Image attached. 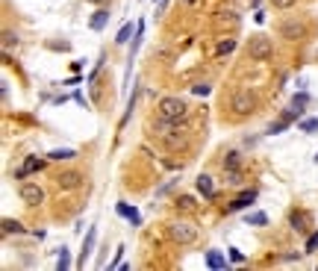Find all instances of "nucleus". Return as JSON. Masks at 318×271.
Here are the masks:
<instances>
[{"label":"nucleus","instance_id":"412c9836","mask_svg":"<svg viewBox=\"0 0 318 271\" xmlns=\"http://www.w3.org/2000/svg\"><path fill=\"white\" fill-rule=\"evenodd\" d=\"M177 209H183V212H191V209H194V198H189V195L177 198Z\"/></svg>","mask_w":318,"mask_h":271},{"label":"nucleus","instance_id":"2f4dec72","mask_svg":"<svg viewBox=\"0 0 318 271\" xmlns=\"http://www.w3.org/2000/svg\"><path fill=\"white\" fill-rule=\"evenodd\" d=\"M316 248H318V233H313L310 242H307V251H316Z\"/></svg>","mask_w":318,"mask_h":271},{"label":"nucleus","instance_id":"6ab92c4d","mask_svg":"<svg viewBox=\"0 0 318 271\" xmlns=\"http://www.w3.org/2000/svg\"><path fill=\"white\" fill-rule=\"evenodd\" d=\"M130 35H133V24H124V27L118 30V35H115V44H127Z\"/></svg>","mask_w":318,"mask_h":271},{"label":"nucleus","instance_id":"4be33fe9","mask_svg":"<svg viewBox=\"0 0 318 271\" xmlns=\"http://www.w3.org/2000/svg\"><path fill=\"white\" fill-rule=\"evenodd\" d=\"M236 50V38H224L221 44H218V56H224V53H233Z\"/></svg>","mask_w":318,"mask_h":271},{"label":"nucleus","instance_id":"f257e3e1","mask_svg":"<svg viewBox=\"0 0 318 271\" xmlns=\"http://www.w3.org/2000/svg\"><path fill=\"white\" fill-rule=\"evenodd\" d=\"M159 118H165L171 124H180V121L189 118V106H186V101H180V98H162L159 101Z\"/></svg>","mask_w":318,"mask_h":271},{"label":"nucleus","instance_id":"7c9ffc66","mask_svg":"<svg viewBox=\"0 0 318 271\" xmlns=\"http://www.w3.org/2000/svg\"><path fill=\"white\" fill-rule=\"evenodd\" d=\"M121 257H124V248H118V251H115V263H112L109 269H121Z\"/></svg>","mask_w":318,"mask_h":271},{"label":"nucleus","instance_id":"423d86ee","mask_svg":"<svg viewBox=\"0 0 318 271\" xmlns=\"http://www.w3.org/2000/svg\"><path fill=\"white\" fill-rule=\"evenodd\" d=\"M56 183H59V189H80L83 174H77V171H65V174L56 177Z\"/></svg>","mask_w":318,"mask_h":271},{"label":"nucleus","instance_id":"a211bd4d","mask_svg":"<svg viewBox=\"0 0 318 271\" xmlns=\"http://www.w3.org/2000/svg\"><path fill=\"white\" fill-rule=\"evenodd\" d=\"M301 33H304V27H301V24H295V21L283 24V35H286V38H298Z\"/></svg>","mask_w":318,"mask_h":271},{"label":"nucleus","instance_id":"f3484780","mask_svg":"<svg viewBox=\"0 0 318 271\" xmlns=\"http://www.w3.org/2000/svg\"><path fill=\"white\" fill-rule=\"evenodd\" d=\"M248 224H254V227H265L268 224V215L265 212H248V218H245Z\"/></svg>","mask_w":318,"mask_h":271},{"label":"nucleus","instance_id":"cd10ccee","mask_svg":"<svg viewBox=\"0 0 318 271\" xmlns=\"http://www.w3.org/2000/svg\"><path fill=\"white\" fill-rule=\"evenodd\" d=\"M191 92H194V95H203V98H206V95H209V86H206V83H197V86H191Z\"/></svg>","mask_w":318,"mask_h":271},{"label":"nucleus","instance_id":"f8f14e48","mask_svg":"<svg viewBox=\"0 0 318 271\" xmlns=\"http://www.w3.org/2000/svg\"><path fill=\"white\" fill-rule=\"evenodd\" d=\"M18 236V233H24V224L21 221H15V218H3V236Z\"/></svg>","mask_w":318,"mask_h":271},{"label":"nucleus","instance_id":"5701e85b","mask_svg":"<svg viewBox=\"0 0 318 271\" xmlns=\"http://www.w3.org/2000/svg\"><path fill=\"white\" fill-rule=\"evenodd\" d=\"M289 224H292L295 230H307V227H304V224H307V215H301V212H295V215L289 218Z\"/></svg>","mask_w":318,"mask_h":271},{"label":"nucleus","instance_id":"6e6552de","mask_svg":"<svg viewBox=\"0 0 318 271\" xmlns=\"http://www.w3.org/2000/svg\"><path fill=\"white\" fill-rule=\"evenodd\" d=\"M197 192H200L203 198H215V186H212V177H209V174H200V177H197Z\"/></svg>","mask_w":318,"mask_h":271},{"label":"nucleus","instance_id":"c85d7f7f","mask_svg":"<svg viewBox=\"0 0 318 271\" xmlns=\"http://www.w3.org/2000/svg\"><path fill=\"white\" fill-rule=\"evenodd\" d=\"M230 260H233V263H245V254H242L239 248H230Z\"/></svg>","mask_w":318,"mask_h":271},{"label":"nucleus","instance_id":"39448f33","mask_svg":"<svg viewBox=\"0 0 318 271\" xmlns=\"http://www.w3.org/2000/svg\"><path fill=\"white\" fill-rule=\"evenodd\" d=\"M21 201L27 203V206H38V203L44 201L41 186H35V183H24V186H21Z\"/></svg>","mask_w":318,"mask_h":271},{"label":"nucleus","instance_id":"bb28decb","mask_svg":"<svg viewBox=\"0 0 318 271\" xmlns=\"http://www.w3.org/2000/svg\"><path fill=\"white\" fill-rule=\"evenodd\" d=\"M12 44H18V35L12 33V30H6V33H3V47H6V50H9V47H12Z\"/></svg>","mask_w":318,"mask_h":271},{"label":"nucleus","instance_id":"393cba45","mask_svg":"<svg viewBox=\"0 0 318 271\" xmlns=\"http://www.w3.org/2000/svg\"><path fill=\"white\" fill-rule=\"evenodd\" d=\"M307 103H310V95H307V92H301V95L292 98V106H295V109H304Z\"/></svg>","mask_w":318,"mask_h":271},{"label":"nucleus","instance_id":"9d476101","mask_svg":"<svg viewBox=\"0 0 318 271\" xmlns=\"http://www.w3.org/2000/svg\"><path fill=\"white\" fill-rule=\"evenodd\" d=\"M95 239H97V230L95 227H89V233L83 239V257H80V266H86V257L92 254V248H95Z\"/></svg>","mask_w":318,"mask_h":271},{"label":"nucleus","instance_id":"aec40b11","mask_svg":"<svg viewBox=\"0 0 318 271\" xmlns=\"http://www.w3.org/2000/svg\"><path fill=\"white\" fill-rule=\"evenodd\" d=\"M56 269H59V271H68V269H71V254H68V248H62V251H59V260H56Z\"/></svg>","mask_w":318,"mask_h":271},{"label":"nucleus","instance_id":"72a5a7b5","mask_svg":"<svg viewBox=\"0 0 318 271\" xmlns=\"http://www.w3.org/2000/svg\"><path fill=\"white\" fill-rule=\"evenodd\" d=\"M186 3H194V0H186Z\"/></svg>","mask_w":318,"mask_h":271},{"label":"nucleus","instance_id":"9b49d317","mask_svg":"<svg viewBox=\"0 0 318 271\" xmlns=\"http://www.w3.org/2000/svg\"><path fill=\"white\" fill-rule=\"evenodd\" d=\"M206 266L212 271H221V269H227V260H224L218 251H206Z\"/></svg>","mask_w":318,"mask_h":271},{"label":"nucleus","instance_id":"473e14b6","mask_svg":"<svg viewBox=\"0 0 318 271\" xmlns=\"http://www.w3.org/2000/svg\"><path fill=\"white\" fill-rule=\"evenodd\" d=\"M92 3H103V0H92Z\"/></svg>","mask_w":318,"mask_h":271},{"label":"nucleus","instance_id":"b1692460","mask_svg":"<svg viewBox=\"0 0 318 271\" xmlns=\"http://www.w3.org/2000/svg\"><path fill=\"white\" fill-rule=\"evenodd\" d=\"M318 130V118H307V121H301V133H316Z\"/></svg>","mask_w":318,"mask_h":271},{"label":"nucleus","instance_id":"2eb2a0df","mask_svg":"<svg viewBox=\"0 0 318 271\" xmlns=\"http://www.w3.org/2000/svg\"><path fill=\"white\" fill-rule=\"evenodd\" d=\"M77 153L71 150V147H56V150H50L47 153V159H74Z\"/></svg>","mask_w":318,"mask_h":271},{"label":"nucleus","instance_id":"c756f323","mask_svg":"<svg viewBox=\"0 0 318 271\" xmlns=\"http://www.w3.org/2000/svg\"><path fill=\"white\" fill-rule=\"evenodd\" d=\"M274 3V9H292L295 6V0H271Z\"/></svg>","mask_w":318,"mask_h":271},{"label":"nucleus","instance_id":"a878e982","mask_svg":"<svg viewBox=\"0 0 318 271\" xmlns=\"http://www.w3.org/2000/svg\"><path fill=\"white\" fill-rule=\"evenodd\" d=\"M289 124H292V121H286V118H280L277 124H271V127H268V133H271V136H274V133H283V130H286Z\"/></svg>","mask_w":318,"mask_h":271},{"label":"nucleus","instance_id":"1a4fd4ad","mask_svg":"<svg viewBox=\"0 0 318 271\" xmlns=\"http://www.w3.org/2000/svg\"><path fill=\"white\" fill-rule=\"evenodd\" d=\"M118 215H121V218H127L133 227L142 221V218H139V209H136V206H130V203H118Z\"/></svg>","mask_w":318,"mask_h":271},{"label":"nucleus","instance_id":"ddd939ff","mask_svg":"<svg viewBox=\"0 0 318 271\" xmlns=\"http://www.w3.org/2000/svg\"><path fill=\"white\" fill-rule=\"evenodd\" d=\"M35 168H41V159H27V162H24V168H18L15 171V177H18V180H24V177H27V174H30V171H35Z\"/></svg>","mask_w":318,"mask_h":271},{"label":"nucleus","instance_id":"7ed1b4c3","mask_svg":"<svg viewBox=\"0 0 318 271\" xmlns=\"http://www.w3.org/2000/svg\"><path fill=\"white\" fill-rule=\"evenodd\" d=\"M168 233L174 242H180V245H191V242H197V227L189 224V221H174L171 227H168Z\"/></svg>","mask_w":318,"mask_h":271},{"label":"nucleus","instance_id":"0eeeda50","mask_svg":"<svg viewBox=\"0 0 318 271\" xmlns=\"http://www.w3.org/2000/svg\"><path fill=\"white\" fill-rule=\"evenodd\" d=\"M256 201V192L254 189H251V192H245V195H239V198H236V201L230 203V206H227V209H230V212H239V209H248V206H251V203Z\"/></svg>","mask_w":318,"mask_h":271},{"label":"nucleus","instance_id":"dca6fc26","mask_svg":"<svg viewBox=\"0 0 318 271\" xmlns=\"http://www.w3.org/2000/svg\"><path fill=\"white\" fill-rule=\"evenodd\" d=\"M224 171L239 174V153H227V156H224Z\"/></svg>","mask_w":318,"mask_h":271},{"label":"nucleus","instance_id":"4468645a","mask_svg":"<svg viewBox=\"0 0 318 271\" xmlns=\"http://www.w3.org/2000/svg\"><path fill=\"white\" fill-rule=\"evenodd\" d=\"M106 21H109V9H97L95 18H92V30H103Z\"/></svg>","mask_w":318,"mask_h":271},{"label":"nucleus","instance_id":"20e7f679","mask_svg":"<svg viewBox=\"0 0 318 271\" xmlns=\"http://www.w3.org/2000/svg\"><path fill=\"white\" fill-rule=\"evenodd\" d=\"M233 112L236 115H248V112H254V106H256V101H254V95L251 92H245V89H239L236 95H233Z\"/></svg>","mask_w":318,"mask_h":271},{"label":"nucleus","instance_id":"f03ea898","mask_svg":"<svg viewBox=\"0 0 318 271\" xmlns=\"http://www.w3.org/2000/svg\"><path fill=\"white\" fill-rule=\"evenodd\" d=\"M271 53H274L271 38H265V35H254V38H251V44H248V56H251L254 62H265V59H271Z\"/></svg>","mask_w":318,"mask_h":271},{"label":"nucleus","instance_id":"f704fd0d","mask_svg":"<svg viewBox=\"0 0 318 271\" xmlns=\"http://www.w3.org/2000/svg\"><path fill=\"white\" fill-rule=\"evenodd\" d=\"M316 162H318V153H316Z\"/></svg>","mask_w":318,"mask_h":271}]
</instances>
